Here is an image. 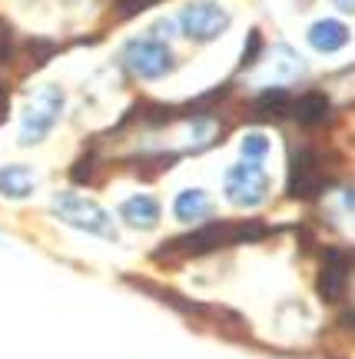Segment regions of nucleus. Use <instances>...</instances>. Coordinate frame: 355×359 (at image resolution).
Returning a JSON list of instances; mask_svg holds the SVG:
<instances>
[{
  "label": "nucleus",
  "mask_w": 355,
  "mask_h": 359,
  "mask_svg": "<svg viewBox=\"0 0 355 359\" xmlns=\"http://www.w3.org/2000/svg\"><path fill=\"white\" fill-rule=\"evenodd\" d=\"M342 323H349V326H355V309H349V313H345V316H342Z\"/></svg>",
  "instance_id": "19"
},
{
  "label": "nucleus",
  "mask_w": 355,
  "mask_h": 359,
  "mask_svg": "<svg viewBox=\"0 0 355 359\" xmlns=\"http://www.w3.org/2000/svg\"><path fill=\"white\" fill-rule=\"evenodd\" d=\"M229 24H232L229 11L216 0H190V4H183V11L176 17L179 34L196 40V43H209V40L223 37Z\"/></svg>",
  "instance_id": "5"
},
{
  "label": "nucleus",
  "mask_w": 355,
  "mask_h": 359,
  "mask_svg": "<svg viewBox=\"0 0 355 359\" xmlns=\"http://www.w3.org/2000/svg\"><path fill=\"white\" fill-rule=\"evenodd\" d=\"M50 213L57 219H64L67 226H74V230H80V233H90V236H97V240H110V243L120 240L113 217H110L97 200L80 196V193H74V190L53 193Z\"/></svg>",
  "instance_id": "2"
},
{
  "label": "nucleus",
  "mask_w": 355,
  "mask_h": 359,
  "mask_svg": "<svg viewBox=\"0 0 355 359\" xmlns=\"http://www.w3.org/2000/svg\"><path fill=\"white\" fill-rule=\"evenodd\" d=\"M345 283H349V273H345V259L342 253H329V259L322 263L316 280V293L326 299V303H339L345 296Z\"/></svg>",
  "instance_id": "10"
},
{
  "label": "nucleus",
  "mask_w": 355,
  "mask_h": 359,
  "mask_svg": "<svg viewBox=\"0 0 355 359\" xmlns=\"http://www.w3.org/2000/svg\"><path fill=\"white\" fill-rule=\"evenodd\" d=\"M289 107H292V97H289V90H282V87L263 90L256 97V114H263V116H289Z\"/></svg>",
  "instance_id": "14"
},
{
  "label": "nucleus",
  "mask_w": 355,
  "mask_h": 359,
  "mask_svg": "<svg viewBox=\"0 0 355 359\" xmlns=\"http://www.w3.org/2000/svg\"><path fill=\"white\" fill-rule=\"evenodd\" d=\"M223 190H226V200L236 206H246V210H256V206L266 203L269 196V173L259 163H232L223 177Z\"/></svg>",
  "instance_id": "6"
},
{
  "label": "nucleus",
  "mask_w": 355,
  "mask_h": 359,
  "mask_svg": "<svg viewBox=\"0 0 355 359\" xmlns=\"http://www.w3.org/2000/svg\"><path fill=\"white\" fill-rule=\"evenodd\" d=\"M266 236V226L263 223H219L216 219L213 226H200L193 233H183L176 240H169L156 250V259H166V263H176V259H196L206 257L213 250H223L229 243H242V240H259Z\"/></svg>",
  "instance_id": "1"
},
{
  "label": "nucleus",
  "mask_w": 355,
  "mask_h": 359,
  "mask_svg": "<svg viewBox=\"0 0 355 359\" xmlns=\"http://www.w3.org/2000/svg\"><path fill=\"white\" fill-rule=\"evenodd\" d=\"M64 107H67L64 87H57V83L40 87L24 107V116H20V137H17V140L24 143V147H37V143H43L53 133L57 120H60V114H64Z\"/></svg>",
  "instance_id": "3"
},
{
  "label": "nucleus",
  "mask_w": 355,
  "mask_h": 359,
  "mask_svg": "<svg viewBox=\"0 0 355 359\" xmlns=\"http://www.w3.org/2000/svg\"><path fill=\"white\" fill-rule=\"evenodd\" d=\"M322 190V170L312 150L289 154V196H312Z\"/></svg>",
  "instance_id": "7"
},
{
  "label": "nucleus",
  "mask_w": 355,
  "mask_h": 359,
  "mask_svg": "<svg viewBox=\"0 0 355 359\" xmlns=\"http://www.w3.org/2000/svg\"><path fill=\"white\" fill-rule=\"evenodd\" d=\"M269 156V137L266 133H259V130H253V133H246L239 140V160H246V163H266Z\"/></svg>",
  "instance_id": "15"
},
{
  "label": "nucleus",
  "mask_w": 355,
  "mask_h": 359,
  "mask_svg": "<svg viewBox=\"0 0 355 359\" xmlns=\"http://www.w3.org/2000/svg\"><path fill=\"white\" fill-rule=\"evenodd\" d=\"M120 217L133 230H153L160 223V217H163V210H160V200H153L146 193H137V196H130V200L120 203Z\"/></svg>",
  "instance_id": "11"
},
{
  "label": "nucleus",
  "mask_w": 355,
  "mask_h": 359,
  "mask_svg": "<svg viewBox=\"0 0 355 359\" xmlns=\"http://www.w3.org/2000/svg\"><path fill=\"white\" fill-rule=\"evenodd\" d=\"M329 97L326 93H319V90H312V93H302V97H295L289 107V116L295 120V123H302V127H319L326 116H329Z\"/></svg>",
  "instance_id": "13"
},
{
  "label": "nucleus",
  "mask_w": 355,
  "mask_h": 359,
  "mask_svg": "<svg viewBox=\"0 0 355 359\" xmlns=\"http://www.w3.org/2000/svg\"><path fill=\"white\" fill-rule=\"evenodd\" d=\"M213 196L206 190H200V187H190V190L176 193V203H173V217L179 219V223H200V219H209L213 217Z\"/></svg>",
  "instance_id": "12"
},
{
  "label": "nucleus",
  "mask_w": 355,
  "mask_h": 359,
  "mask_svg": "<svg viewBox=\"0 0 355 359\" xmlns=\"http://www.w3.org/2000/svg\"><path fill=\"white\" fill-rule=\"evenodd\" d=\"M123 67L140 80H160L173 74L176 67V53L169 50V43L160 37H133L123 43Z\"/></svg>",
  "instance_id": "4"
},
{
  "label": "nucleus",
  "mask_w": 355,
  "mask_h": 359,
  "mask_svg": "<svg viewBox=\"0 0 355 359\" xmlns=\"http://www.w3.org/2000/svg\"><path fill=\"white\" fill-rule=\"evenodd\" d=\"M4 116H7V93L0 87V123H4Z\"/></svg>",
  "instance_id": "18"
},
{
  "label": "nucleus",
  "mask_w": 355,
  "mask_h": 359,
  "mask_svg": "<svg viewBox=\"0 0 355 359\" xmlns=\"http://www.w3.org/2000/svg\"><path fill=\"white\" fill-rule=\"evenodd\" d=\"M309 47L319 53H339L349 43V27L342 24V20H332V17H322V20H316V24L309 27Z\"/></svg>",
  "instance_id": "9"
},
{
  "label": "nucleus",
  "mask_w": 355,
  "mask_h": 359,
  "mask_svg": "<svg viewBox=\"0 0 355 359\" xmlns=\"http://www.w3.org/2000/svg\"><path fill=\"white\" fill-rule=\"evenodd\" d=\"M332 4H335L342 13H355V0H332Z\"/></svg>",
  "instance_id": "17"
},
{
  "label": "nucleus",
  "mask_w": 355,
  "mask_h": 359,
  "mask_svg": "<svg viewBox=\"0 0 355 359\" xmlns=\"http://www.w3.org/2000/svg\"><path fill=\"white\" fill-rule=\"evenodd\" d=\"M150 4H156V0H116V11L123 13V17H130V13H140V11H146Z\"/></svg>",
  "instance_id": "16"
},
{
  "label": "nucleus",
  "mask_w": 355,
  "mask_h": 359,
  "mask_svg": "<svg viewBox=\"0 0 355 359\" xmlns=\"http://www.w3.org/2000/svg\"><path fill=\"white\" fill-rule=\"evenodd\" d=\"M37 193V173L24 163H4L0 167V196L4 200H30Z\"/></svg>",
  "instance_id": "8"
}]
</instances>
